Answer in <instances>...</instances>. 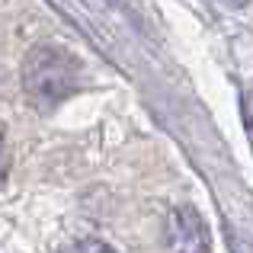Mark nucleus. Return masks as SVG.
I'll list each match as a JSON object with an SVG mask.
<instances>
[{
    "label": "nucleus",
    "instance_id": "1",
    "mask_svg": "<svg viewBox=\"0 0 253 253\" xmlns=\"http://www.w3.org/2000/svg\"><path fill=\"white\" fill-rule=\"evenodd\" d=\"M23 84L39 106H58L81 86V64L58 45H39L23 64Z\"/></svg>",
    "mask_w": 253,
    "mask_h": 253
},
{
    "label": "nucleus",
    "instance_id": "2",
    "mask_svg": "<svg viewBox=\"0 0 253 253\" xmlns=\"http://www.w3.org/2000/svg\"><path fill=\"white\" fill-rule=\"evenodd\" d=\"M167 247L170 253H209V224L196 209L179 205L167 218Z\"/></svg>",
    "mask_w": 253,
    "mask_h": 253
},
{
    "label": "nucleus",
    "instance_id": "3",
    "mask_svg": "<svg viewBox=\"0 0 253 253\" xmlns=\"http://www.w3.org/2000/svg\"><path fill=\"white\" fill-rule=\"evenodd\" d=\"M74 253H112V250L106 247V244H99V241H84Z\"/></svg>",
    "mask_w": 253,
    "mask_h": 253
},
{
    "label": "nucleus",
    "instance_id": "4",
    "mask_svg": "<svg viewBox=\"0 0 253 253\" xmlns=\"http://www.w3.org/2000/svg\"><path fill=\"white\" fill-rule=\"evenodd\" d=\"M244 119H247V125L253 128V86L247 90V96H244Z\"/></svg>",
    "mask_w": 253,
    "mask_h": 253
},
{
    "label": "nucleus",
    "instance_id": "5",
    "mask_svg": "<svg viewBox=\"0 0 253 253\" xmlns=\"http://www.w3.org/2000/svg\"><path fill=\"white\" fill-rule=\"evenodd\" d=\"M3 176H6V154H3V148H0V183H3Z\"/></svg>",
    "mask_w": 253,
    "mask_h": 253
},
{
    "label": "nucleus",
    "instance_id": "6",
    "mask_svg": "<svg viewBox=\"0 0 253 253\" xmlns=\"http://www.w3.org/2000/svg\"><path fill=\"white\" fill-rule=\"evenodd\" d=\"M231 3H234V6H247L250 0H231Z\"/></svg>",
    "mask_w": 253,
    "mask_h": 253
}]
</instances>
